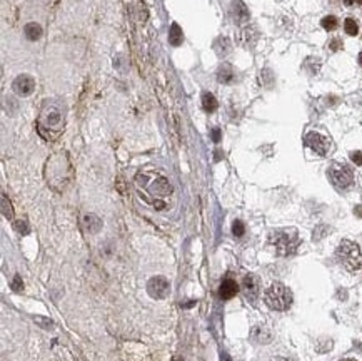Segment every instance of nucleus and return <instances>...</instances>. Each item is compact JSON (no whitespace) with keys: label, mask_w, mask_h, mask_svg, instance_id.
Returning <instances> with one entry per match:
<instances>
[{"label":"nucleus","mask_w":362,"mask_h":361,"mask_svg":"<svg viewBox=\"0 0 362 361\" xmlns=\"http://www.w3.org/2000/svg\"><path fill=\"white\" fill-rule=\"evenodd\" d=\"M230 49H232V45H230V40L227 37H219L217 40L214 42V50L215 54L219 55V57H224V55H227L230 52Z\"/></svg>","instance_id":"nucleus-17"},{"label":"nucleus","mask_w":362,"mask_h":361,"mask_svg":"<svg viewBox=\"0 0 362 361\" xmlns=\"http://www.w3.org/2000/svg\"><path fill=\"white\" fill-rule=\"evenodd\" d=\"M292 291L282 283H272L264 293V301L274 311H285L292 304Z\"/></svg>","instance_id":"nucleus-5"},{"label":"nucleus","mask_w":362,"mask_h":361,"mask_svg":"<svg viewBox=\"0 0 362 361\" xmlns=\"http://www.w3.org/2000/svg\"><path fill=\"white\" fill-rule=\"evenodd\" d=\"M169 42H171V45H174V47H179L182 42H184V32H182L179 23H176V22L172 23L171 30H169Z\"/></svg>","instance_id":"nucleus-16"},{"label":"nucleus","mask_w":362,"mask_h":361,"mask_svg":"<svg viewBox=\"0 0 362 361\" xmlns=\"http://www.w3.org/2000/svg\"><path fill=\"white\" fill-rule=\"evenodd\" d=\"M242 293L249 301H256L261 294V281L256 274H247L242 279Z\"/></svg>","instance_id":"nucleus-10"},{"label":"nucleus","mask_w":362,"mask_h":361,"mask_svg":"<svg viewBox=\"0 0 362 361\" xmlns=\"http://www.w3.org/2000/svg\"><path fill=\"white\" fill-rule=\"evenodd\" d=\"M65 125L64 106L55 101H45L40 109L37 129L44 139H57Z\"/></svg>","instance_id":"nucleus-2"},{"label":"nucleus","mask_w":362,"mask_h":361,"mask_svg":"<svg viewBox=\"0 0 362 361\" xmlns=\"http://www.w3.org/2000/svg\"><path fill=\"white\" fill-rule=\"evenodd\" d=\"M327 176L337 189H347L354 182V172H352V169L341 162H334L327 169Z\"/></svg>","instance_id":"nucleus-6"},{"label":"nucleus","mask_w":362,"mask_h":361,"mask_svg":"<svg viewBox=\"0 0 362 361\" xmlns=\"http://www.w3.org/2000/svg\"><path fill=\"white\" fill-rule=\"evenodd\" d=\"M232 234L236 238H242L244 234H246V226H244V223L242 221H234L232 223Z\"/></svg>","instance_id":"nucleus-25"},{"label":"nucleus","mask_w":362,"mask_h":361,"mask_svg":"<svg viewBox=\"0 0 362 361\" xmlns=\"http://www.w3.org/2000/svg\"><path fill=\"white\" fill-rule=\"evenodd\" d=\"M239 291V284L236 283V279H224L222 283H220V288H219V296L220 299H230L234 298Z\"/></svg>","instance_id":"nucleus-12"},{"label":"nucleus","mask_w":362,"mask_h":361,"mask_svg":"<svg viewBox=\"0 0 362 361\" xmlns=\"http://www.w3.org/2000/svg\"><path fill=\"white\" fill-rule=\"evenodd\" d=\"M321 25L327 32H332V30L337 29V25H339V20H337V17H334V15H327V17H324L322 20H321Z\"/></svg>","instance_id":"nucleus-21"},{"label":"nucleus","mask_w":362,"mask_h":361,"mask_svg":"<svg viewBox=\"0 0 362 361\" xmlns=\"http://www.w3.org/2000/svg\"><path fill=\"white\" fill-rule=\"evenodd\" d=\"M23 34H25V37L29 40H39L42 34H44V30H42V27L39 25V23H35V22H29L25 27H23Z\"/></svg>","instance_id":"nucleus-15"},{"label":"nucleus","mask_w":362,"mask_h":361,"mask_svg":"<svg viewBox=\"0 0 362 361\" xmlns=\"http://www.w3.org/2000/svg\"><path fill=\"white\" fill-rule=\"evenodd\" d=\"M269 242L275 249V254L287 257L297 251L300 239L295 229H277V231H272L269 234Z\"/></svg>","instance_id":"nucleus-3"},{"label":"nucleus","mask_w":362,"mask_h":361,"mask_svg":"<svg viewBox=\"0 0 362 361\" xmlns=\"http://www.w3.org/2000/svg\"><path fill=\"white\" fill-rule=\"evenodd\" d=\"M277 361H292V360H277Z\"/></svg>","instance_id":"nucleus-36"},{"label":"nucleus","mask_w":362,"mask_h":361,"mask_svg":"<svg viewBox=\"0 0 362 361\" xmlns=\"http://www.w3.org/2000/svg\"><path fill=\"white\" fill-rule=\"evenodd\" d=\"M351 159H352V162L357 164V166H362V152L361 151L351 152Z\"/></svg>","instance_id":"nucleus-27"},{"label":"nucleus","mask_w":362,"mask_h":361,"mask_svg":"<svg viewBox=\"0 0 362 361\" xmlns=\"http://www.w3.org/2000/svg\"><path fill=\"white\" fill-rule=\"evenodd\" d=\"M359 64H361V67H362V52L359 54Z\"/></svg>","instance_id":"nucleus-32"},{"label":"nucleus","mask_w":362,"mask_h":361,"mask_svg":"<svg viewBox=\"0 0 362 361\" xmlns=\"http://www.w3.org/2000/svg\"><path fill=\"white\" fill-rule=\"evenodd\" d=\"M336 259L339 261L342 268H346L351 273H356L357 269L362 268V249L361 246L354 241L344 239L336 249Z\"/></svg>","instance_id":"nucleus-4"},{"label":"nucleus","mask_w":362,"mask_h":361,"mask_svg":"<svg viewBox=\"0 0 362 361\" xmlns=\"http://www.w3.org/2000/svg\"><path fill=\"white\" fill-rule=\"evenodd\" d=\"M135 184H137V189L145 194V199L152 198L150 204L157 209H164L166 206L161 204L162 198H167V196L172 194V184L169 182L166 176H162L161 172L155 171H147V172H139L137 177H135Z\"/></svg>","instance_id":"nucleus-1"},{"label":"nucleus","mask_w":362,"mask_h":361,"mask_svg":"<svg viewBox=\"0 0 362 361\" xmlns=\"http://www.w3.org/2000/svg\"><path fill=\"white\" fill-rule=\"evenodd\" d=\"M256 40H257V34L252 27H244L241 34H239V44L244 47H252L256 44Z\"/></svg>","instance_id":"nucleus-14"},{"label":"nucleus","mask_w":362,"mask_h":361,"mask_svg":"<svg viewBox=\"0 0 362 361\" xmlns=\"http://www.w3.org/2000/svg\"><path fill=\"white\" fill-rule=\"evenodd\" d=\"M252 340L259 341V343H269L271 341V333L262 326H256L252 330Z\"/></svg>","instance_id":"nucleus-20"},{"label":"nucleus","mask_w":362,"mask_h":361,"mask_svg":"<svg viewBox=\"0 0 362 361\" xmlns=\"http://www.w3.org/2000/svg\"><path fill=\"white\" fill-rule=\"evenodd\" d=\"M356 3H359V5H362V0H356Z\"/></svg>","instance_id":"nucleus-34"},{"label":"nucleus","mask_w":362,"mask_h":361,"mask_svg":"<svg viewBox=\"0 0 362 361\" xmlns=\"http://www.w3.org/2000/svg\"><path fill=\"white\" fill-rule=\"evenodd\" d=\"M344 30H346V34L347 35H357L359 34V25H357V22L354 20V18H346V22H344Z\"/></svg>","instance_id":"nucleus-23"},{"label":"nucleus","mask_w":362,"mask_h":361,"mask_svg":"<svg viewBox=\"0 0 362 361\" xmlns=\"http://www.w3.org/2000/svg\"><path fill=\"white\" fill-rule=\"evenodd\" d=\"M217 107H219V102L215 99L214 94H210V92L202 94V109L205 112H214Z\"/></svg>","instance_id":"nucleus-19"},{"label":"nucleus","mask_w":362,"mask_h":361,"mask_svg":"<svg viewBox=\"0 0 362 361\" xmlns=\"http://www.w3.org/2000/svg\"><path fill=\"white\" fill-rule=\"evenodd\" d=\"M329 47H331V50H334V52H336V50H341V47H342V40L341 39H334L331 44H329Z\"/></svg>","instance_id":"nucleus-28"},{"label":"nucleus","mask_w":362,"mask_h":361,"mask_svg":"<svg viewBox=\"0 0 362 361\" xmlns=\"http://www.w3.org/2000/svg\"><path fill=\"white\" fill-rule=\"evenodd\" d=\"M147 293L154 299L167 298L169 293H171V284H169V279L164 278V276H154V278H150V281L147 283Z\"/></svg>","instance_id":"nucleus-8"},{"label":"nucleus","mask_w":362,"mask_h":361,"mask_svg":"<svg viewBox=\"0 0 362 361\" xmlns=\"http://www.w3.org/2000/svg\"><path fill=\"white\" fill-rule=\"evenodd\" d=\"M84 226L89 233H97L102 228V221L95 214H86L84 216Z\"/></svg>","instance_id":"nucleus-18"},{"label":"nucleus","mask_w":362,"mask_h":361,"mask_svg":"<svg viewBox=\"0 0 362 361\" xmlns=\"http://www.w3.org/2000/svg\"><path fill=\"white\" fill-rule=\"evenodd\" d=\"M230 17H232V20L236 22L237 25H246L249 22L251 13H249L246 3H244L242 0H234V2L230 3Z\"/></svg>","instance_id":"nucleus-11"},{"label":"nucleus","mask_w":362,"mask_h":361,"mask_svg":"<svg viewBox=\"0 0 362 361\" xmlns=\"http://www.w3.org/2000/svg\"><path fill=\"white\" fill-rule=\"evenodd\" d=\"M342 2H344V5L351 7V5H354V3H356V0H342Z\"/></svg>","instance_id":"nucleus-30"},{"label":"nucleus","mask_w":362,"mask_h":361,"mask_svg":"<svg viewBox=\"0 0 362 361\" xmlns=\"http://www.w3.org/2000/svg\"><path fill=\"white\" fill-rule=\"evenodd\" d=\"M210 137H212L214 142H219V140H220V129L215 127V129L210 130Z\"/></svg>","instance_id":"nucleus-29"},{"label":"nucleus","mask_w":362,"mask_h":361,"mask_svg":"<svg viewBox=\"0 0 362 361\" xmlns=\"http://www.w3.org/2000/svg\"><path fill=\"white\" fill-rule=\"evenodd\" d=\"M10 288H12L15 293H20V291H22V289H23V283H22L20 276H15V278H13L12 284H10Z\"/></svg>","instance_id":"nucleus-26"},{"label":"nucleus","mask_w":362,"mask_h":361,"mask_svg":"<svg viewBox=\"0 0 362 361\" xmlns=\"http://www.w3.org/2000/svg\"><path fill=\"white\" fill-rule=\"evenodd\" d=\"M13 229H15L18 234H23V236L30 233L29 224H27V221H23V219H18V221L13 223Z\"/></svg>","instance_id":"nucleus-24"},{"label":"nucleus","mask_w":362,"mask_h":361,"mask_svg":"<svg viewBox=\"0 0 362 361\" xmlns=\"http://www.w3.org/2000/svg\"><path fill=\"white\" fill-rule=\"evenodd\" d=\"M12 91L17 96L27 97L35 91V81L34 77H30L29 74H20L18 77H15V81L12 82Z\"/></svg>","instance_id":"nucleus-9"},{"label":"nucleus","mask_w":362,"mask_h":361,"mask_svg":"<svg viewBox=\"0 0 362 361\" xmlns=\"http://www.w3.org/2000/svg\"><path fill=\"white\" fill-rule=\"evenodd\" d=\"M2 214L5 219H13V209H12V204L10 201L5 194H2Z\"/></svg>","instance_id":"nucleus-22"},{"label":"nucleus","mask_w":362,"mask_h":361,"mask_svg":"<svg viewBox=\"0 0 362 361\" xmlns=\"http://www.w3.org/2000/svg\"><path fill=\"white\" fill-rule=\"evenodd\" d=\"M304 144L309 149H312L314 152L319 154V156H327L329 151L332 147L331 139L326 137L324 134L317 132V130H310L304 135Z\"/></svg>","instance_id":"nucleus-7"},{"label":"nucleus","mask_w":362,"mask_h":361,"mask_svg":"<svg viewBox=\"0 0 362 361\" xmlns=\"http://www.w3.org/2000/svg\"><path fill=\"white\" fill-rule=\"evenodd\" d=\"M341 361H356V360H352V358H346V360H341Z\"/></svg>","instance_id":"nucleus-33"},{"label":"nucleus","mask_w":362,"mask_h":361,"mask_svg":"<svg viewBox=\"0 0 362 361\" xmlns=\"http://www.w3.org/2000/svg\"><path fill=\"white\" fill-rule=\"evenodd\" d=\"M356 213L362 216V208H356Z\"/></svg>","instance_id":"nucleus-31"},{"label":"nucleus","mask_w":362,"mask_h":361,"mask_svg":"<svg viewBox=\"0 0 362 361\" xmlns=\"http://www.w3.org/2000/svg\"><path fill=\"white\" fill-rule=\"evenodd\" d=\"M172 361H182V360H181V358H174Z\"/></svg>","instance_id":"nucleus-35"},{"label":"nucleus","mask_w":362,"mask_h":361,"mask_svg":"<svg viewBox=\"0 0 362 361\" xmlns=\"http://www.w3.org/2000/svg\"><path fill=\"white\" fill-rule=\"evenodd\" d=\"M217 81L220 84H232L236 81V70L234 67L227 62L220 64L219 69H217Z\"/></svg>","instance_id":"nucleus-13"}]
</instances>
